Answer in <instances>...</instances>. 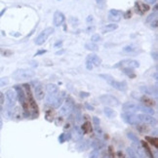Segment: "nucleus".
<instances>
[{"mask_svg": "<svg viewBox=\"0 0 158 158\" xmlns=\"http://www.w3.org/2000/svg\"><path fill=\"white\" fill-rule=\"evenodd\" d=\"M33 86H34V90H35V97L37 100H43L44 99V90H43V87L41 85L40 82L38 81H34L33 82Z\"/></svg>", "mask_w": 158, "mask_h": 158, "instance_id": "nucleus-7", "label": "nucleus"}, {"mask_svg": "<svg viewBox=\"0 0 158 158\" xmlns=\"http://www.w3.org/2000/svg\"><path fill=\"white\" fill-rule=\"evenodd\" d=\"M121 117L123 118V120H124L125 122L129 123V124H138V123L139 122L138 115H135V114L132 113V112H126V113H123L122 115H121Z\"/></svg>", "mask_w": 158, "mask_h": 158, "instance_id": "nucleus-6", "label": "nucleus"}, {"mask_svg": "<svg viewBox=\"0 0 158 158\" xmlns=\"http://www.w3.org/2000/svg\"><path fill=\"white\" fill-rule=\"evenodd\" d=\"M35 72L31 69H17L12 74L13 78L16 80H26V79H31L34 77Z\"/></svg>", "mask_w": 158, "mask_h": 158, "instance_id": "nucleus-2", "label": "nucleus"}, {"mask_svg": "<svg viewBox=\"0 0 158 158\" xmlns=\"http://www.w3.org/2000/svg\"><path fill=\"white\" fill-rule=\"evenodd\" d=\"M100 77L104 78L109 85H111L114 89H116V90L121 91V92L127 91L128 86L125 81H116V80H114L113 77L109 74H100Z\"/></svg>", "mask_w": 158, "mask_h": 158, "instance_id": "nucleus-1", "label": "nucleus"}, {"mask_svg": "<svg viewBox=\"0 0 158 158\" xmlns=\"http://www.w3.org/2000/svg\"><path fill=\"white\" fill-rule=\"evenodd\" d=\"M58 1H61V0H58Z\"/></svg>", "mask_w": 158, "mask_h": 158, "instance_id": "nucleus-53", "label": "nucleus"}, {"mask_svg": "<svg viewBox=\"0 0 158 158\" xmlns=\"http://www.w3.org/2000/svg\"><path fill=\"white\" fill-rule=\"evenodd\" d=\"M100 100L102 104L108 106H118L119 105V100L116 99L115 97L111 95H102L100 97Z\"/></svg>", "mask_w": 158, "mask_h": 158, "instance_id": "nucleus-4", "label": "nucleus"}, {"mask_svg": "<svg viewBox=\"0 0 158 158\" xmlns=\"http://www.w3.org/2000/svg\"><path fill=\"white\" fill-rule=\"evenodd\" d=\"M104 1H105V0H96V2H97L98 4H102Z\"/></svg>", "mask_w": 158, "mask_h": 158, "instance_id": "nucleus-45", "label": "nucleus"}, {"mask_svg": "<svg viewBox=\"0 0 158 158\" xmlns=\"http://www.w3.org/2000/svg\"><path fill=\"white\" fill-rule=\"evenodd\" d=\"M87 61H90L91 63L93 65V66H99L100 65V63H102V59L100 58L99 56H97V55L95 54H90L87 56Z\"/></svg>", "mask_w": 158, "mask_h": 158, "instance_id": "nucleus-13", "label": "nucleus"}, {"mask_svg": "<svg viewBox=\"0 0 158 158\" xmlns=\"http://www.w3.org/2000/svg\"><path fill=\"white\" fill-rule=\"evenodd\" d=\"M120 66H126V67L130 68H137L139 66V63L135 59H123V61H119L114 65V67H120Z\"/></svg>", "mask_w": 158, "mask_h": 158, "instance_id": "nucleus-5", "label": "nucleus"}, {"mask_svg": "<svg viewBox=\"0 0 158 158\" xmlns=\"http://www.w3.org/2000/svg\"><path fill=\"white\" fill-rule=\"evenodd\" d=\"M86 106L88 107L89 109H91V110H93V109H94V107H93V106H91V105H89V104H86Z\"/></svg>", "mask_w": 158, "mask_h": 158, "instance_id": "nucleus-49", "label": "nucleus"}, {"mask_svg": "<svg viewBox=\"0 0 158 158\" xmlns=\"http://www.w3.org/2000/svg\"><path fill=\"white\" fill-rule=\"evenodd\" d=\"M1 109H2V108H1V106H0V111H1Z\"/></svg>", "mask_w": 158, "mask_h": 158, "instance_id": "nucleus-52", "label": "nucleus"}, {"mask_svg": "<svg viewBox=\"0 0 158 158\" xmlns=\"http://www.w3.org/2000/svg\"><path fill=\"white\" fill-rule=\"evenodd\" d=\"M121 19V16H111L109 15V20H114V22H119Z\"/></svg>", "mask_w": 158, "mask_h": 158, "instance_id": "nucleus-32", "label": "nucleus"}, {"mask_svg": "<svg viewBox=\"0 0 158 158\" xmlns=\"http://www.w3.org/2000/svg\"><path fill=\"white\" fill-rule=\"evenodd\" d=\"M46 90L49 94L54 95V94H56L59 91V87L57 85H55V84H48L46 87Z\"/></svg>", "mask_w": 158, "mask_h": 158, "instance_id": "nucleus-18", "label": "nucleus"}, {"mask_svg": "<svg viewBox=\"0 0 158 158\" xmlns=\"http://www.w3.org/2000/svg\"><path fill=\"white\" fill-rule=\"evenodd\" d=\"M65 18L63 13L59 12V11H56V12H55L54 18H53V22H54L55 26H61V24H63V22H65Z\"/></svg>", "mask_w": 158, "mask_h": 158, "instance_id": "nucleus-10", "label": "nucleus"}, {"mask_svg": "<svg viewBox=\"0 0 158 158\" xmlns=\"http://www.w3.org/2000/svg\"><path fill=\"white\" fill-rule=\"evenodd\" d=\"M9 83L8 78H1L0 79V86H5Z\"/></svg>", "mask_w": 158, "mask_h": 158, "instance_id": "nucleus-33", "label": "nucleus"}, {"mask_svg": "<svg viewBox=\"0 0 158 158\" xmlns=\"http://www.w3.org/2000/svg\"><path fill=\"white\" fill-rule=\"evenodd\" d=\"M98 155H99L98 150H94V151L90 154V157H89V158H98Z\"/></svg>", "mask_w": 158, "mask_h": 158, "instance_id": "nucleus-36", "label": "nucleus"}, {"mask_svg": "<svg viewBox=\"0 0 158 158\" xmlns=\"http://www.w3.org/2000/svg\"><path fill=\"white\" fill-rule=\"evenodd\" d=\"M117 28H118V24H116L115 22H114V24H106V26H104V27H102V32L107 33V32H110V31L115 30V29H117Z\"/></svg>", "mask_w": 158, "mask_h": 158, "instance_id": "nucleus-16", "label": "nucleus"}, {"mask_svg": "<svg viewBox=\"0 0 158 158\" xmlns=\"http://www.w3.org/2000/svg\"><path fill=\"white\" fill-rule=\"evenodd\" d=\"M53 32H54V28H53V27H47V28H45L44 30L41 31L39 35L36 37L35 44L36 45L44 44V43L46 42V40L48 39V37H49L51 34H53Z\"/></svg>", "mask_w": 158, "mask_h": 158, "instance_id": "nucleus-3", "label": "nucleus"}, {"mask_svg": "<svg viewBox=\"0 0 158 158\" xmlns=\"http://www.w3.org/2000/svg\"><path fill=\"white\" fill-rule=\"evenodd\" d=\"M138 118L139 121H141V122L145 123V124H149V125H156L157 121L156 119L154 117H152L151 115H149V114H139L138 115Z\"/></svg>", "mask_w": 158, "mask_h": 158, "instance_id": "nucleus-8", "label": "nucleus"}, {"mask_svg": "<svg viewBox=\"0 0 158 158\" xmlns=\"http://www.w3.org/2000/svg\"><path fill=\"white\" fill-rule=\"evenodd\" d=\"M4 104V95L2 94V92H0V104Z\"/></svg>", "mask_w": 158, "mask_h": 158, "instance_id": "nucleus-40", "label": "nucleus"}, {"mask_svg": "<svg viewBox=\"0 0 158 158\" xmlns=\"http://www.w3.org/2000/svg\"><path fill=\"white\" fill-rule=\"evenodd\" d=\"M92 20H93L92 16H89V18H88V19H87V20H88V22H90V20H91V22H92Z\"/></svg>", "mask_w": 158, "mask_h": 158, "instance_id": "nucleus-50", "label": "nucleus"}, {"mask_svg": "<svg viewBox=\"0 0 158 158\" xmlns=\"http://www.w3.org/2000/svg\"><path fill=\"white\" fill-rule=\"evenodd\" d=\"M151 26H152V27H156V26H157V18H155V19H154V22H151Z\"/></svg>", "mask_w": 158, "mask_h": 158, "instance_id": "nucleus-43", "label": "nucleus"}, {"mask_svg": "<svg viewBox=\"0 0 158 158\" xmlns=\"http://www.w3.org/2000/svg\"><path fill=\"white\" fill-rule=\"evenodd\" d=\"M149 9L150 8L147 4L143 3V2H141V1H137L136 3H135V10H136V12L139 14V15L145 14Z\"/></svg>", "mask_w": 158, "mask_h": 158, "instance_id": "nucleus-9", "label": "nucleus"}, {"mask_svg": "<svg viewBox=\"0 0 158 158\" xmlns=\"http://www.w3.org/2000/svg\"><path fill=\"white\" fill-rule=\"evenodd\" d=\"M137 129L139 130V132L141 133V134H143V133H145L147 131V128H146L145 125H138L137 126Z\"/></svg>", "mask_w": 158, "mask_h": 158, "instance_id": "nucleus-28", "label": "nucleus"}, {"mask_svg": "<svg viewBox=\"0 0 158 158\" xmlns=\"http://www.w3.org/2000/svg\"><path fill=\"white\" fill-rule=\"evenodd\" d=\"M45 52H46V51H39V52H38V53H36V55H35V56H38V55H40V54H43V53H45Z\"/></svg>", "mask_w": 158, "mask_h": 158, "instance_id": "nucleus-47", "label": "nucleus"}, {"mask_svg": "<svg viewBox=\"0 0 158 158\" xmlns=\"http://www.w3.org/2000/svg\"><path fill=\"white\" fill-rule=\"evenodd\" d=\"M2 126H3V122H2V119L0 118V130L2 129Z\"/></svg>", "mask_w": 158, "mask_h": 158, "instance_id": "nucleus-48", "label": "nucleus"}, {"mask_svg": "<svg viewBox=\"0 0 158 158\" xmlns=\"http://www.w3.org/2000/svg\"><path fill=\"white\" fill-rule=\"evenodd\" d=\"M139 110L143 111L145 114H149V115H151V114H154V110H153V109H151L150 107L145 106V105H141V104H139Z\"/></svg>", "mask_w": 158, "mask_h": 158, "instance_id": "nucleus-22", "label": "nucleus"}, {"mask_svg": "<svg viewBox=\"0 0 158 158\" xmlns=\"http://www.w3.org/2000/svg\"><path fill=\"white\" fill-rule=\"evenodd\" d=\"M141 146H143V149H145V155H147V156L149 157V158H154V155L152 154V151H151V149H150V148L148 147L147 143H146L145 141H141Z\"/></svg>", "mask_w": 158, "mask_h": 158, "instance_id": "nucleus-17", "label": "nucleus"}, {"mask_svg": "<svg viewBox=\"0 0 158 158\" xmlns=\"http://www.w3.org/2000/svg\"><path fill=\"white\" fill-rule=\"evenodd\" d=\"M0 53H2L3 56H5V57H9L11 54H12V52L8 51V50H0Z\"/></svg>", "mask_w": 158, "mask_h": 158, "instance_id": "nucleus-35", "label": "nucleus"}, {"mask_svg": "<svg viewBox=\"0 0 158 158\" xmlns=\"http://www.w3.org/2000/svg\"><path fill=\"white\" fill-rule=\"evenodd\" d=\"M93 121H94V123H95V125H96V127H98L100 124V119L98 118V117H94L93 118Z\"/></svg>", "mask_w": 158, "mask_h": 158, "instance_id": "nucleus-37", "label": "nucleus"}, {"mask_svg": "<svg viewBox=\"0 0 158 158\" xmlns=\"http://www.w3.org/2000/svg\"><path fill=\"white\" fill-rule=\"evenodd\" d=\"M89 95L90 94L89 93H86V92H80V97H82V98H85V97H89Z\"/></svg>", "mask_w": 158, "mask_h": 158, "instance_id": "nucleus-42", "label": "nucleus"}, {"mask_svg": "<svg viewBox=\"0 0 158 158\" xmlns=\"http://www.w3.org/2000/svg\"><path fill=\"white\" fill-rule=\"evenodd\" d=\"M145 141H147L150 145H152L155 148L158 147V139L157 138H153V137L146 136L145 137Z\"/></svg>", "mask_w": 158, "mask_h": 158, "instance_id": "nucleus-20", "label": "nucleus"}, {"mask_svg": "<svg viewBox=\"0 0 158 158\" xmlns=\"http://www.w3.org/2000/svg\"><path fill=\"white\" fill-rule=\"evenodd\" d=\"M154 17H156V13H152L151 15L148 16V18H147V19H146V22H149V20H152Z\"/></svg>", "mask_w": 158, "mask_h": 158, "instance_id": "nucleus-38", "label": "nucleus"}, {"mask_svg": "<svg viewBox=\"0 0 158 158\" xmlns=\"http://www.w3.org/2000/svg\"><path fill=\"white\" fill-rule=\"evenodd\" d=\"M124 18L125 19H129V18H131V12H130V11H127L124 15Z\"/></svg>", "mask_w": 158, "mask_h": 158, "instance_id": "nucleus-41", "label": "nucleus"}, {"mask_svg": "<svg viewBox=\"0 0 158 158\" xmlns=\"http://www.w3.org/2000/svg\"><path fill=\"white\" fill-rule=\"evenodd\" d=\"M82 131L84 134H89V133L92 132V124L89 121H86L83 125H82Z\"/></svg>", "mask_w": 158, "mask_h": 158, "instance_id": "nucleus-19", "label": "nucleus"}, {"mask_svg": "<svg viewBox=\"0 0 158 158\" xmlns=\"http://www.w3.org/2000/svg\"><path fill=\"white\" fill-rule=\"evenodd\" d=\"M133 147L135 148V151H136V153L141 158H145L146 157L145 149H143V147L141 145V141H139V143H133Z\"/></svg>", "mask_w": 158, "mask_h": 158, "instance_id": "nucleus-14", "label": "nucleus"}, {"mask_svg": "<svg viewBox=\"0 0 158 158\" xmlns=\"http://www.w3.org/2000/svg\"><path fill=\"white\" fill-rule=\"evenodd\" d=\"M122 108L125 112H132L133 113V112L139 110V104H133V102H126L123 104Z\"/></svg>", "mask_w": 158, "mask_h": 158, "instance_id": "nucleus-12", "label": "nucleus"}, {"mask_svg": "<svg viewBox=\"0 0 158 158\" xmlns=\"http://www.w3.org/2000/svg\"><path fill=\"white\" fill-rule=\"evenodd\" d=\"M113 158H125V156L122 153V151H117L113 155Z\"/></svg>", "mask_w": 158, "mask_h": 158, "instance_id": "nucleus-34", "label": "nucleus"}, {"mask_svg": "<svg viewBox=\"0 0 158 158\" xmlns=\"http://www.w3.org/2000/svg\"><path fill=\"white\" fill-rule=\"evenodd\" d=\"M91 40H92L93 43L100 42V41H102V36L99 35V34H94L92 37H91Z\"/></svg>", "mask_w": 158, "mask_h": 158, "instance_id": "nucleus-27", "label": "nucleus"}, {"mask_svg": "<svg viewBox=\"0 0 158 158\" xmlns=\"http://www.w3.org/2000/svg\"><path fill=\"white\" fill-rule=\"evenodd\" d=\"M85 48L87 50H90V51H98V46L97 44H95V43L91 42V43H86L85 44Z\"/></svg>", "mask_w": 158, "mask_h": 158, "instance_id": "nucleus-23", "label": "nucleus"}, {"mask_svg": "<svg viewBox=\"0 0 158 158\" xmlns=\"http://www.w3.org/2000/svg\"><path fill=\"white\" fill-rule=\"evenodd\" d=\"M145 2H147V3H150V4H153L156 2V0H145Z\"/></svg>", "mask_w": 158, "mask_h": 158, "instance_id": "nucleus-44", "label": "nucleus"}, {"mask_svg": "<svg viewBox=\"0 0 158 158\" xmlns=\"http://www.w3.org/2000/svg\"><path fill=\"white\" fill-rule=\"evenodd\" d=\"M123 72H124L125 74H127L128 76H130V77H135V73H134V71H133V68L124 67L123 68Z\"/></svg>", "mask_w": 158, "mask_h": 158, "instance_id": "nucleus-25", "label": "nucleus"}, {"mask_svg": "<svg viewBox=\"0 0 158 158\" xmlns=\"http://www.w3.org/2000/svg\"><path fill=\"white\" fill-rule=\"evenodd\" d=\"M61 43H63V42H61V41H59V42H57L56 43V44H55V46H61Z\"/></svg>", "mask_w": 158, "mask_h": 158, "instance_id": "nucleus-46", "label": "nucleus"}, {"mask_svg": "<svg viewBox=\"0 0 158 158\" xmlns=\"http://www.w3.org/2000/svg\"><path fill=\"white\" fill-rule=\"evenodd\" d=\"M104 114H105V115H106L108 118H113L114 116L116 115V112L114 111L113 109L109 108V107H104Z\"/></svg>", "mask_w": 158, "mask_h": 158, "instance_id": "nucleus-21", "label": "nucleus"}, {"mask_svg": "<svg viewBox=\"0 0 158 158\" xmlns=\"http://www.w3.org/2000/svg\"><path fill=\"white\" fill-rule=\"evenodd\" d=\"M141 91L145 93V95H150V94H151V91H150L147 87H141Z\"/></svg>", "mask_w": 158, "mask_h": 158, "instance_id": "nucleus-31", "label": "nucleus"}, {"mask_svg": "<svg viewBox=\"0 0 158 158\" xmlns=\"http://www.w3.org/2000/svg\"><path fill=\"white\" fill-rule=\"evenodd\" d=\"M109 14H110L111 16H121L122 15V12L119 11V10H114V9H111Z\"/></svg>", "mask_w": 158, "mask_h": 158, "instance_id": "nucleus-30", "label": "nucleus"}, {"mask_svg": "<svg viewBox=\"0 0 158 158\" xmlns=\"http://www.w3.org/2000/svg\"><path fill=\"white\" fill-rule=\"evenodd\" d=\"M6 99L7 102H8V105L10 106H13L15 104V102H17V93H16L15 90H8L6 92Z\"/></svg>", "mask_w": 158, "mask_h": 158, "instance_id": "nucleus-11", "label": "nucleus"}, {"mask_svg": "<svg viewBox=\"0 0 158 158\" xmlns=\"http://www.w3.org/2000/svg\"><path fill=\"white\" fill-rule=\"evenodd\" d=\"M123 51L127 52V53H132V52L137 51V48L135 45H128V46H125L123 48Z\"/></svg>", "mask_w": 158, "mask_h": 158, "instance_id": "nucleus-24", "label": "nucleus"}, {"mask_svg": "<svg viewBox=\"0 0 158 158\" xmlns=\"http://www.w3.org/2000/svg\"><path fill=\"white\" fill-rule=\"evenodd\" d=\"M86 66H87V68H88L89 70H91L93 68V65L90 63V61H86Z\"/></svg>", "mask_w": 158, "mask_h": 158, "instance_id": "nucleus-39", "label": "nucleus"}, {"mask_svg": "<svg viewBox=\"0 0 158 158\" xmlns=\"http://www.w3.org/2000/svg\"><path fill=\"white\" fill-rule=\"evenodd\" d=\"M127 136H128V138H130V139H131L132 141H134V143H139V139L137 138V137L135 136V135H133L132 133H128V134H127Z\"/></svg>", "mask_w": 158, "mask_h": 158, "instance_id": "nucleus-29", "label": "nucleus"}, {"mask_svg": "<svg viewBox=\"0 0 158 158\" xmlns=\"http://www.w3.org/2000/svg\"><path fill=\"white\" fill-rule=\"evenodd\" d=\"M141 102H143V104H145V106H153V105H155V102L151 98L147 97V96H143V97L141 98Z\"/></svg>", "mask_w": 158, "mask_h": 158, "instance_id": "nucleus-15", "label": "nucleus"}, {"mask_svg": "<svg viewBox=\"0 0 158 158\" xmlns=\"http://www.w3.org/2000/svg\"><path fill=\"white\" fill-rule=\"evenodd\" d=\"M70 138V134L66 135V134H61V136L59 137V141L61 143H65V141H66V139H68Z\"/></svg>", "mask_w": 158, "mask_h": 158, "instance_id": "nucleus-26", "label": "nucleus"}, {"mask_svg": "<svg viewBox=\"0 0 158 158\" xmlns=\"http://www.w3.org/2000/svg\"><path fill=\"white\" fill-rule=\"evenodd\" d=\"M102 158H107L106 156H104V157H102Z\"/></svg>", "mask_w": 158, "mask_h": 158, "instance_id": "nucleus-51", "label": "nucleus"}]
</instances>
